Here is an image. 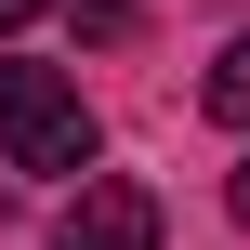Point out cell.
I'll list each match as a JSON object with an SVG mask.
<instances>
[{
    "label": "cell",
    "mask_w": 250,
    "mask_h": 250,
    "mask_svg": "<svg viewBox=\"0 0 250 250\" xmlns=\"http://www.w3.org/2000/svg\"><path fill=\"white\" fill-rule=\"evenodd\" d=\"M0 171H92V105L53 66H0Z\"/></svg>",
    "instance_id": "obj_1"
},
{
    "label": "cell",
    "mask_w": 250,
    "mask_h": 250,
    "mask_svg": "<svg viewBox=\"0 0 250 250\" xmlns=\"http://www.w3.org/2000/svg\"><path fill=\"white\" fill-rule=\"evenodd\" d=\"M53 250H158V198H145L132 171H79V198H66Z\"/></svg>",
    "instance_id": "obj_2"
},
{
    "label": "cell",
    "mask_w": 250,
    "mask_h": 250,
    "mask_svg": "<svg viewBox=\"0 0 250 250\" xmlns=\"http://www.w3.org/2000/svg\"><path fill=\"white\" fill-rule=\"evenodd\" d=\"M224 211H237V237H250V158H237V171H224Z\"/></svg>",
    "instance_id": "obj_4"
},
{
    "label": "cell",
    "mask_w": 250,
    "mask_h": 250,
    "mask_svg": "<svg viewBox=\"0 0 250 250\" xmlns=\"http://www.w3.org/2000/svg\"><path fill=\"white\" fill-rule=\"evenodd\" d=\"M40 13H53V0H0V26H40Z\"/></svg>",
    "instance_id": "obj_5"
},
{
    "label": "cell",
    "mask_w": 250,
    "mask_h": 250,
    "mask_svg": "<svg viewBox=\"0 0 250 250\" xmlns=\"http://www.w3.org/2000/svg\"><path fill=\"white\" fill-rule=\"evenodd\" d=\"M198 105H211L224 132H250V40H224V53H211V79H198Z\"/></svg>",
    "instance_id": "obj_3"
}]
</instances>
